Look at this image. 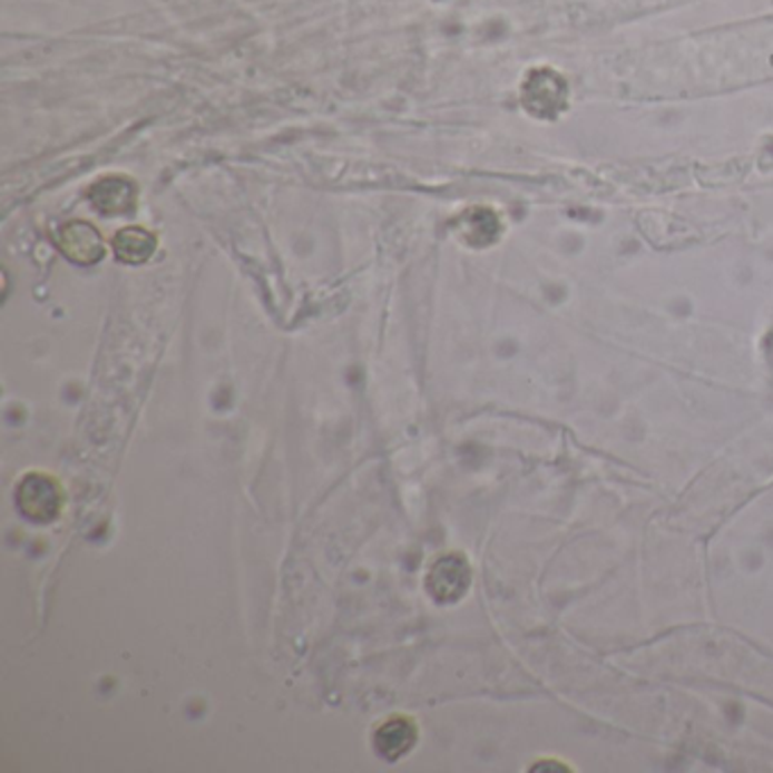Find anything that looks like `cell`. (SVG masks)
<instances>
[{"label": "cell", "mask_w": 773, "mask_h": 773, "mask_svg": "<svg viewBox=\"0 0 773 773\" xmlns=\"http://www.w3.org/2000/svg\"><path fill=\"white\" fill-rule=\"evenodd\" d=\"M59 247L63 249V254H67L71 262L82 264V266L96 264L98 260H102V254H105V245H102L100 234L82 221H76V223H69L67 227H61Z\"/></svg>", "instance_id": "cell-3"}, {"label": "cell", "mask_w": 773, "mask_h": 773, "mask_svg": "<svg viewBox=\"0 0 773 773\" xmlns=\"http://www.w3.org/2000/svg\"><path fill=\"white\" fill-rule=\"evenodd\" d=\"M135 196H137V190H135L133 182H127L123 177L102 179L89 193L94 207L102 214H123L127 209H133Z\"/></svg>", "instance_id": "cell-5"}, {"label": "cell", "mask_w": 773, "mask_h": 773, "mask_svg": "<svg viewBox=\"0 0 773 773\" xmlns=\"http://www.w3.org/2000/svg\"><path fill=\"white\" fill-rule=\"evenodd\" d=\"M114 252L125 264H141L150 260V254L155 252V236L139 227L123 229L114 238Z\"/></svg>", "instance_id": "cell-6"}, {"label": "cell", "mask_w": 773, "mask_h": 773, "mask_svg": "<svg viewBox=\"0 0 773 773\" xmlns=\"http://www.w3.org/2000/svg\"><path fill=\"white\" fill-rule=\"evenodd\" d=\"M17 503L30 522L50 525L61 512V490L55 479L35 472L19 483Z\"/></svg>", "instance_id": "cell-1"}, {"label": "cell", "mask_w": 773, "mask_h": 773, "mask_svg": "<svg viewBox=\"0 0 773 773\" xmlns=\"http://www.w3.org/2000/svg\"><path fill=\"white\" fill-rule=\"evenodd\" d=\"M418 742V728L413 726V722L404 720V717H393L385 724H381L374 733V748L376 755L395 762L400 757H404Z\"/></svg>", "instance_id": "cell-4"}, {"label": "cell", "mask_w": 773, "mask_h": 773, "mask_svg": "<svg viewBox=\"0 0 773 773\" xmlns=\"http://www.w3.org/2000/svg\"><path fill=\"white\" fill-rule=\"evenodd\" d=\"M560 96L556 94V76L549 78L547 89H542V80L540 78L531 80V85L527 89V96H525V100L529 102V107L534 111H556V100Z\"/></svg>", "instance_id": "cell-7"}, {"label": "cell", "mask_w": 773, "mask_h": 773, "mask_svg": "<svg viewBox=\"0 0 773 773\" xmlns=\"http://www.w3.org/2000/svg\"><path fill=\"white\" fill-rule=\"evenodd\" d=\"M472 581V571L468 560L461 554L442 556L427 576V590L440 604L459 601Z\"/></svg>", "instance_id": "cell-2"}]
</instances>
